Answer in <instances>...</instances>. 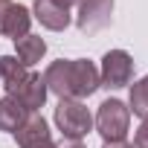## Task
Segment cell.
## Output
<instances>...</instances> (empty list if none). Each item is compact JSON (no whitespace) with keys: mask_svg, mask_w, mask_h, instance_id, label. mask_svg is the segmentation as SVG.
<instances>
[{"mask_svg":"<svg viewBox=\"0 0 148 148\" xmlns=\"http://www.w3.org/2000/svg\"><path fill=\"white\" fill-rule=\"evenodd\" d=\"M102 148H134V145H128V142L122 139V142H105Z\"/></svg>","mask_w":148,"mask_h":148,"instance_id":"obj_17","label":"cell"},{"mask_svg":"<svg viewBox=\"0 0 148 148\" xmlns=\"http://www.w3.org/2000/svg\"><path fill=\"white\" fill-rule=\"evenodd\" d=\"M15 49H18L15 58H18L23 67H32V64H38V61L44 58V52H47V41H44L41 35H26V38L15 41Z\"/></svg>","mask_w":148,"mask_h":148,"instance_id":"obj_11","label":"cell"},{"mask_svg":"<svg viewBox=\"0 0 148 148\" xmlns=\"http://www.w3.org/2000/svg\"><path fill=\"white\" fill-rule=\"evenodd\" d=\"M9 9H12V0H0V35H3V23H6Z\"/></svg>","mask_w":148,"mask_h":148,"instance_id":"obj_15","label":"cell"},{"mask_svg":"<svg viewBox=\"0 0 148 148\" xmlns=\"http://www.w3.org/2000/svg\"><path fill=\"white\" fill-rule=\"evenodd\" d=\"M128 125H131V110L125 102L119 99H108L99 105L96 113V131L102 134L105 142H122L128 136Z\"/></svg>","mask_w":148,"mask_h":148,"instance_id":"obj_4","label":"cell"},{"mask_svg":"<svg viewBox=\"0 0 148 148\" xmlns=\"http://www.w3.org/2000/svg\"><path fill=\"white\" fill-rule=\"evenodd\" d=\"M3 87H6V96L18 99L29 113H38V110L44 108V102H47V93H49L47 84H44V76L29 73V70H23L21 76L3 82Z\"/></svg>","mask_w":148,"mask_h":148,"instance_id":"obj_3","label":"cell"},{"mask_svg":"<svg viewBox=\"0 0 148 148\" xmlns=\"http://www.w3.org/2000/svg\"><path fill=\"white\" fill-rule=\"evenodd\" d=\"M44 84L47 90H52L58 99H87L93 96L102 84H99V70L93 61L87 58H61L52 61L44 73Z\"/></svg>","mask_w":148,"mask_h":148,"instance_id":"obj_1","label":"cell"},{"mask_svg":"<svg viewBox=\"0 0 148 148\" xmlns=\"http://www.w3.org/2000/svg\"><path fill=\"white\" fill-rule=\"evenodd\" d=\"M32 15H35V21H41V26H47L52 32H61L70 26V9H64L55 0H35Z\"/></svg>","mask_w":148,"mask_h":148,"instance_id":"obj_8","label":"cell"},{"mask_svg":"<svg viewBox=\"0 0 148 148\" xmlns=\"http://www.w3.org/2000/svg\"><path fill=\"white\" fill-rule=\"evenodd\" d=\"M134 79V58L125 49H110L102 58V70H99V84L108 90L125 87Z\"/></svg>","mask_w":148,"mask_h":148,"instance_id":"obj_5","label":"cell"},{"mask_svg":"<svg viewBox=\"0 0 148 148\" xmlns=\"http://www.w3.org/2000/svg\"><path fill=\"white\" fill-rule=\"evenodd\" d=\"M113 18V0H79V29L82 32H99Z\"/></svg>","mask_w":148,"mask_h":148,"instance_id":"obj_6","label":"cell"},{"mask_svg":"<svg viewBox=\"0 0 148 148\" xmlns=\"http://www.w3.org/2000/svg\"><path fill=\"white\" fill-rule=\"evenodd\" d=\"M55 3H61V6H64V9H70V6H73V3H79V0H55Z\"/></svg>","mask_w":148,"mask_h":148,"instance_id":"obj_18","label":"cell"},{"mask_svg":"<svg viewBox=\"0 0 148 148\" xmlns=\"http://www.w3.org/2000/svg\"><path fill=\"white\" fill-rule=\"evenodd\" d=\"M15 139L21 148H58L49 136V125L41 113H29L21 131H15Z\"/></svg>","mask_w":148,"mask_h":148,"instance_id":"obj_7","label":"cell"},{"mask_svg":"<svg viewBox=\"0 0 148 148\" xmlns=\"http://www.w3.org/2000/svg\"><path fill=\"white\" fill-rule=\"evenodd\" d=\"M128 110H134L142 122H148V76L139 79L136 84H131V99H128Z\"/></svg>","mask_w":148,"mask_h":148,"instance_id":"obj_12","label":"cell"},{"mask_svg":"<svg viewBox=\"0 0 148 148\" xmlns=\"http://www.w3.org/2000/svg\"><path fill=\"white\" fill-rule=\"evenodd\" d=\"M55 125L64 134V139H84L93 131V116H90L87 105L79 99H58Z\"/></svg>","mask_w":148,"mask_h":148,"instance_id":"obj_2","label":"cell"},{"mask_svg":"<svg viewBox=\"0 0 148 148\" xmlns=\"http://www.w3.org/2000/svg\"><path fill=\"white\" fill-rule=\"evenodd\" d=\"M134 148H148V122H142L134 134Z\"/></svg>","mask_w":148,"mask_h":148,"instance_id":"obj_14","label":"cell"},{"mask_svg":"<svg viewBox=\"0 0 148 148\" xmlns=\"http://www.w3.org/2000/svg\"><path fill=\"white\" fill-rule=\"evenodd\" d=\"M58 148H87V145H84L82 139H64V142H61Z\"/></svg>","mask_w":148,"mask_h":148,"instance_id":"obj_16","label":"cell"},{"mask_svg":"<svg viewBox=\"0 0 148 148\" xmlns=\"http://www.w3.org/2000/svg\"><path fill=\"white\" fill-rule=\"evenodd\" d=\"M29 23H32L29 9L21 6V3H12V9L6 15V23H3V35L12 38V41H21V38L29 35Z\"/></svg>","mask_w":148,"mask_h":148,"instance_id":"obj_10","label":"cell"},{"mask_svg":"<svg viewBox=\"0 0 148 148\" xmlns=\"http://www.w3.org/2000/svg\"><path fill=\"white\" fill-rule=\"evenodd\" d=\"M23 70H29V67H23L15 55H0V82H9V79L21 76Z\"/></svg>","mask_w":148,"mask_h":148,"instance_id":"obj_13","label":"cell"},{"mask_svg":"<svg viewBox=\"0 0 148 148\" xmlns=\"http://www.w3.org/2000/svg\"><path fill=\"white\" fill-rule=\"evenodd\" d=\"M29 119V110L12 99V96H3L0 99V131H6V134H15L23 128V122Z\"/></svg>","mask_w":148,"mask_h":148,"instance_id":"obj_9","label":"cell"}]
</instances>
